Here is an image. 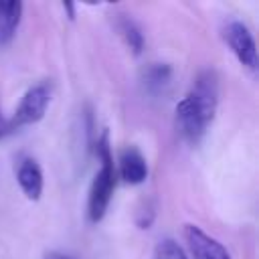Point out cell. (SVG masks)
<instances>
[{
  "label": "cell",
  "mask_w": 259,
  "mask_h": 259,
  "mask_svg": "<svg viewBox=\"0 0 259 259\" xmlns=\"http://www.w3.org/2000/svg\"><path fill=\"white\" fill-rule=\"evenodd\" d=\"M45 259H71V257H69V255H65V253L51 251V253H47V255H45Z\"/></svg>",
  "instance_id": "obj_13"
},
{
  "label": "cell",
  "mask_w": 259,
  "mask_h": 259,
  "mask_svg": "<svg viewBox=\"0 0 259 259\" xmlns=\"http://www.w3.org/2000/svg\"><path fill=\"white\" fill-rule=\"evenodd\" d=\"M51 95H53V87L49 81H38V83L30 85L24 91L12 117H8L10 132L14 134L16 130H20L24 125H32V123L40 121L45 117L49 103H51Z\"/></svg>",
  "instance_id": "obj_3"
},
{
  "label": "cell",
  "mask_w": 259,
  "mask_h": 259,
  "mask_svg": "<svg viewBox=\"0 0 259 259\" xmlns=\"http://www.w3.org/2000/svg\"><path fill=\"white\" fill-rule=\"evenodd\" d=\"M16 180L20 190L24 192V196L28 200H38L42 194V186H45V178H42V170L38 166V162L30 156H20L16 162Z\"/></svg>",
  "instance_id": "obj_6"
},
{
  "label": "cell",
  "mask_w": 259,
  "mask_h": 259,
  "mask_svg": "<svg viewBox=\"0 0 259 259\" xmlns=\"http://www.w3.org/2000/svg\"><path fill=\"white\" fill-rule=\"evenodd\" d=\"M22 10L24 6L18 0L0 2V45H6L14 36L22 18Z\"/></svg>",
  "instance_id": "obj_8"
},
{
  "label": "cell",
  "mask_w": 259,
  "mask_h": 259,
  "mask_svg": "<svg viewBox=\"0 0 259 259\" xmlns=\"http://www.w3.org/2000/svg\"><path fill=\"white\" fill-rule=\"evenodd\" d=\"M225 40L231 47L237 61L255 73L259 67V57H257V45H255V38L249 26L241 20H231L225 26Z\"/></svg>",
  "instance_id": "obj_4"
},
{
  "label": "cell",
  "mask_w": 259,
  "mask_h": 259,
  "mask_svg": "<svg viewBox=\"0 0 259 259\" xmlns=\"http://www.w3.org/2000/svg\"><path fill=\"white\" fill-rule=\"evenodd\" d=\"M154 259H188V255L174 239H162L156 245Z\"/></svg>",
  "instance_id": "obj_11"
},
{
  "label": "cell",
  "mask_w": 259,
  "mask_h": 259,
  "mask_svg": "<svg viewBox=\"0 0 259 259\" xmlns=\"http://www.w3.org/2000/svg\"><path fill=\"white\" fill-rule=\"evenodd\" d=\"M172 79V69L166 63H154L144 71V85L150 93H160L168 87Z\"/></svg>",
  "instance_id": "obj_9"
},
{
  "label": "cell",
  "mask_w": 259,
  "mask_h": 259,
  "mask_svg": "<svg viewBox=\"0 0 259 259\" xmlns=\"http://www.w3.org/2000/svg\"><path fill=\"white\" fill-rule=\"evenodd\" d=\"M95 154L99 160V170L95 172V176L91 180L89 196H87V217L91 223H99L105 217L107 206H109L111 196H113V190H115V180H117L107 132H103L97 138Z\"/></svg>",
  "instance_id": "obj_2"
},
{
  "label": "cell",
  "mask_w": 259,
  "mask_h": 259,
  "mask_svg": "<svg viewBox=\"0 0 259 259\" xmlns=\"http://www.w3.org/2000/svg\"><path fill=\"white\" fill-rule=\"evenodd\" d=\"M117 28H119V32H121L125 45H127L136 55H140L142 49H144V34H142V30H140V26H138L132 18L121 16V18L117 20Z\"/></svg>",
  "instance_id": "obj_10"
},
{
  "label": "cell",
  "mask_w": 259,
  "mask_h": 259,
  "mask_svg": "<svg viewBox=\"0 0 259 259\" xmlns=\"http://www.w3.org/2000/svg\"><path fill=\"white\" fill-rule=\"evenodd\" d=\"M219 103V79L214 71H202L186 95L176 103V130L188 144H198L214 119Z\"/></svg>",
  "instance_id": "obj_1"
},
{
  "label": "cell",
  "mask_w": 259,
  "mask_h": 259,
  "mask_svg": "<svg viewBox=\"0 0 259 259\" xmlns=\"http://www.w3.org/2000/svg\"><path fill=\"white\" fill-rule=\"evenodd\" d=\"M115 174H119L125 184H142L148 178V162L138 148L127 146L119 152Z\"/></svg>",
  "instance_id": "obj_7"
},
{
  "label": "cell",
  "mask_w": 259,
  "mask_h": 259,
  "mask_svg": "<svg viewBox=\"0 0 259 259\" xmlns=\"http://www.w3.org/2000/svg\"><path fill=\"white\" fill-rule=\"evenodd\" d=\"M63 10H67V12H69V18H75V6H73V4L65 2V4H63Z\"/></svg>",
  "instance_id": "obj_14"
},
{
  "label": "cell",
  "mask_w": 259,
  "mask_h": 259,
  "mask_svg": "<svg viewBox=\"0 0 259 259\" xmlns=\"http://www.w3.org/2000/svg\"><path fill=\"white\" fill-rule=\"evenodd\" d=\"M184 239L188 243L192 259H231L227 247L196 225L184 227Z\"/></svg>",
  "instance_id": "obj_5"
},
{
  "label": "cell",
  "mask_w": 259,
  "mask_h": 259,
  "mask_svg": "<svg viewBox=\"0 0 259 259\" xmlns=\"http://www.w3.org/2000/svg\"><path fill=\"white\" fill-rule=\"evenodd\" d=\"M8 134H12V132H10V125H8V117H4L2 111H0V140L6 138Z\"/></svg>",
  "instance_id": "obj_12"
}]
</instances>
